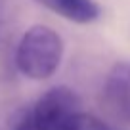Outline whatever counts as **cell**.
<instances>
[{"label": "cell", "instance_id": "1", "mask_svg": "<svg viewBox=\"0 0 130 130\" xmlns=\"http://www.w3.org/2000/svg\"><path fill=\"white\" fill-rule=\"evenodd\" d=\"M63 38L48 25H32L23 32L15 48V67L31 80H48L63 59Z\"/></svg>", "mask_w": 130, "mask_h": 130}, {"label": "cell", "instance_id": "2", "mask_svg": "<svg viewBox=\"0 0 130 130\" xmlns=\"http://www.w3.org/2000/svg\"><path fill=\"white\" fill-rule=\"evenodd\" d=\"M80 98L69 86H54L46 90L29 107L32 130H65L75 115L80 113Z\"/></svg>", "mask_w": 130, "mask_h": 130}, {"label": "cell", "instance_id": "3", "mask_svg": "<svg viewBox=\"0 0 130 130\" xmlns=\"http://www.w3.org/2000/svg\"><path fill=\"white\" fill-rule=\"evenodd\" d=\"M103 103L117 121L130 124V63H117L103 84Z\"/></svg>", "mask_w": 130, "mask_h": 130}, {"label": "cell", "instance_id": "4", "mask_svg": "<svg viewBox=\"0 0 130 130\" xmlns=\"http://www.w3.org/2000/svg\"><path fill=\"white\" fill-rule=\"evenodd\" d=\"M35 2L77 25L94 23L102 15V8L96 0H35Z\"/></svg>", "mask_w": 130, "mask_h": 130}, {"label": "cell", "instance_id": "5", "mask_svg": "<svg viewBox=\"0 0 130 130\" xmlns=\"http://www.w3.org/2000/svg\"><path fill=\"white\" fill-rule=\"evenodd\" d=\"M65 130H113V128L96 115L80 111L78 115L71 119V122L65 126Z\"/></svg>", "mask_w": 130, "mask_h": 130}]
</instances>
